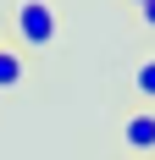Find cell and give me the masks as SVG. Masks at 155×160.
Instances as JSON below:
<instances>
[{
	"mask_svg": "<svg viewBox=\"0 0 155 160\" xmlns=\"http://www.w3.org/2000/svg\"><path fill=\"white\" fill-rule=\"evenodd\" d=\"M11 28H17V44L22 50H56V39H61V11H56V0H17Z\"/></svg>",
	"mask_w": 155,
	"mask_h": 160,
	"instance_id": "1",
	"label": "cell"
},
{
	"mask_svg": "<svg viewBox=\"0 0 155 160\" xmlns=\"http://www.w3.org/2000/svg\"><path fill=\"white\" fill-rule=\"evenodd\" d=\"M122 144L133 149L139 160L155 155V105H144V111H133V116L122 122Z\"/></svg>",
	"mask_w": 155,
	"mask_h": 160,
	"instance_id": "2",
	"label": "cell"
},
{
	"mask_svg": "<svg viewBox=\"0 0 155 160\" xmlns=\"http://www.w3.org/2000/svg\"><path fill=\"white\" fill-rule=\"evenodd\" d=\"M22 78H28V61H22V55H17L11 44H0V94L22 88Z\"/></svg>",
	"mask_w": 155,
	"mask_h": 160,
	"instance_id": "3",
	"label": "cell"
},
{
	"mask_svg": "<svg viewBox=\"0 0 155 160\" xmlns=\"http://www.w3.org/2000/svg\"><path fill=\"white\" fill-rule=\"evenodd\" d=\"M133 94H139L144 105H155V55L139 61V72H133Z\"/></svg>",
	"mask_w": 155,
	"mask_h": 160,
	"instance_id": "4",
	"label": "cell"
},
{
	"mask_svg": "<svg viewBox=\"0 0 155 160\" xmlns=\"http://www.w3.org/2000/svg\"><path fill=\"white\" fill-rule=\"evenodd\" d=\"M139 22H144V28L155 33V0H139Z\"/></svg>",
	"mask_w": 155,
	"mask_h": 160,
	"instance_id": "5",
	"label": "cell"
}]
</instances>
